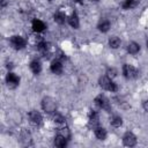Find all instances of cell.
Listing matches in <instances>:
<instances>
[{
  "label": "cell",
  "instance_id": "1",
  "mask_svg": "<svg viewBox=\"0 0 148 148\" xmlns=\"http://www.w3.org/2000/svg\"><path fill=\"white\" fill-rule=\"evenodd\" d=\"M98 84L99 87H102L104 90H108V91H111V92H114L118 90V86L117 83L113 82V80L106 75L104 76H101L99 80H98Z\"/></svg>",
  "mask_w": 148,
  "mask_h": 148
},
{
  "label": "cell",
  "instance_id": "2",
  "mask_svg": "<svg viewBox=\"0 0 148 148\" xmlns=\"http://www.w3.org/2000/svg\"><path fill=\"white\" fill-rule=\"evenodd\" d=\"M42 109L47 113H54L57 111V102L54 98L47 96L42 99Z\"/></svg>",
  "mask_w": 148,
  "mask_h": 148
},
{
  "label": "cell",
  "instance_id": "3",
  "mask_svg": "<svg viewBox=\"0 0 148 148\" xmlns=\"http://www.w3.org/2000/svg\"><path fill=\"white\" fill-rule=\"evenodd\" d=\"M9 44L10 46L14 49V50H22L27 45V39L22 36H18V35H14L10 37L9 39Z\"/></svg>",
  "mask_w": 148,
  "mask_h": 148
},
{
  "label": "cell",
  "instance_id": "4",
  "mask_svg": "<svg viewBox=\"0 0 148 148\" xmlns=\"http://www.w3.org/2000/svg\"><path fill=\"white\" fill-rule=\"evenodd\" d=\"M123 74H124V76H125L126 79L133 80V79H136V77H138L139 72H138V69H136L134 66L128 65V64H125V65L123 66Z\"/></svg>",
  "mask_w": 148,
  "mask_h": 148
},
{
  "label": "cell",
  "instance_id": "5",
  "mask_svg": "<svg viewBox=\"0 0 148 148\" xmlns=\"http://www.w3.org/2000/svg\"><path fill=\"white\" fill-rule=\"evenodd\" d=\"M94 102H95V104H96L99 109H102V110H105V111H108V112L111 110V104H110L109 99H108L104 95H98V96H96L95 99H94Z\"/></svg>",
  "mask_w": 148,
  "mask_h": 148
},
{
  "label": "cell",
  "instance_id": "6",
  "mask_svg": "<svg viewBox=\"0 0 148 148\" xmlns=\"http://www.w3.org/2000/svg\"><path fill=\"white\" fill-rule=\"evenodd\" d=\"M6 83L9 89H15L20 84V76H17L13 72H8V74L6 75Z\"/></svg>",
  "mask_w": 148,
  "mask_h": 148
},
{
  "label": "cell",
  "instance_id": "7",
  "mask_svg": "<svg viewBox=\"0 0 148 148\" xmlns=\"http://www.w3.org/2000/svg\"><path fill=\"white\" fill-rule=\"evenodd\" d=\"M28 118H29L30 124L34 125V126H39V125L42 124V120H43L42 114H40L38 111H36V110L30 111L29 114H28Z\"/></svg>",
  "mask_w": 148,
  "mask_h": 148
},
{
  "label": "cell",
  "instance_id": "8",
  "mask_svg": "<svg viewBox=\"0 0 148 148\" xmlns=\"http://www.w3.org/2000/svg\"><path fill=\"white\" fill-rule=\"evenodd\" d=\"M123 143L127 147H133L136 145V136L132 132H126L123 136Z\"/></svg>",
  "mask_w": 148,
  "mask_h": 148
},
{
  "label": "cell",
  "instance_id": "9",
  "mask_svg": "<svg viewBox=\"0 0 148 148\" xmlns=\"http://www.w3.org/2000/svg\"><path fill=\"white\" fill-rule=\"evenodd\" d=\"M88 124H89V126H90L92 130H95L97 126H99L98 114H97L96 111L90 110V112H89V114H88Z\"/></svg>",
  "mask_w": 148,
  "mask_h": 148
},
{
  "label": "cell",
  "instance_id": "10",
  "mask_svg": "<svg viewBox=\"0 0 148 148\" xmlns=\"http://www.w3.org/2000/svg\"><path fill=\"white\" fill-rule=\"evenodd\" d=\"M31 28H32V30H34L35 32H42V31L45 30L46 25H45V23H44L42 20L35 18V20H32V22H31Z\"/></svg>",
  "mask_w": 148,
  "mask_h": 148
},
{
  "label": "cell",
  "instance_id": "11",
  "mask_svg": "<svg viewBox=\"0 0 148 148\" xmlns=\"http://www.w3.org/2000/svg\"><path fill=\"white\" fill-rule=\"evenodd\" d=\"M37 49H38V51L43 54V56H49L50 54V51H51V45H50V43H47V42H45L44 39L39 43V44H37Z\"/></svg>",
  "mask_w": 148,
  "mask_h": 148
},
{
  "label": "cell",
  "instance_id": "12",
  "mask_svg": "<svg viewBox=\"0 0 148 148\" xmlns=\"http://www.w3.org/2000/svg\"><path fill=\"white\" fill-rule=\"evenodd\" d=\"M62 68H64V67H62V64H61L60 60L56 59V60H53V61L51 62L50 69H51V72H52L53 74H57V75L61 74V73H62Z\"/></svg>",
  "mask_w": 148,
  "mask_h": 148
},
{
  "label": "cell",
  "instance_id": "13",
  "mask_svg": "<svg viewBox=\"0 0 148 148\" xmlns=\"http://www.w3.org/2000/svg\"><path fill=\"white\" fill-rule=\"evenodd\" d=\"M31 72L35 74V75H38L42 71V65H40V61L38 59H34L30 61V65H29Z\"/></svg>",
  "mask_w": 148,
  "mask_h": 148
},
{
  "label": "cell",
  "instance_id": "14",
  "mask_svg": "<svg viewBox=\"0 0 148 148\" xmlns=\"http://www.w3.org/2000/svg\"><path fill=\"white\" fill-rule=\"evenodd\" d=\"M110 27H111V23H110V21H109L108 18H102V20H99V22H98V24H97V28H98V30H99L101 32H108L109 29H110Z\"/></svg>",
  "mask_w": 148,
  "mask_h": 148
},
{
  "label": "cell",
  "instance_id": "15",
  "mask_svg": "<svg viewBox=\"0 0 148 148\" xmlns=\"http://www.w3.org/2000/svg\"><path fill=\"white\" fill-rule=\"evenodd\" d=\"M94 132H95V136H96L98 140H105L106 136H108L106 130H105L104 127H102V126H97V127L94 130Z\"/></svg>",
  "mask_w": 148,
  "mask_h": 148
},
{
  "label": "cell",
  "instance_id": "16",
  "mask_svg": "<svg viewBox=\"0 0 148 148\" xmlns=\"http://www.w3.org/2000/svg\"><path fill=\"white\" fill-rule=\"evenodd\" d=\"M67 20H68V23H69V25H71L72 28H74V29H77V28H79L80 21H79V16H77V14H76L75 12L72 13L71 16H69Z\"/></svg>",
  "mask_w": 148,
  "mask_h": 148
},
{
  "label": "cell",
  "instance_id": "17",
  "mask_svg": "<svg viewBox=\"0 0 148 148\" xmlns=\"http://www.w3.org/2000/svg\"><path fill=\"white\" fill-rule=\"evenodd\" d=\"M67 141H68V139H66V138H64L62 135H60V134H58L56 138H54V146L56 147H58V148H64V147H66L67 146Z\"/></svg>",
  "mask_w": 148,
  "mask_h": 148
},
{
  "label": "cell",
  "instance_id": "18",
  "mask_svg": "<svg viewBox=\"0 0 148 148\" xmlns=\"http://www.w3.org/2000/svg\"><path fill=\"white\" fill-rule=\"evenodd\" d=\"M54 21L58 23V24H64L65 22H66V20H67V17H66V14L64 13V12H57L56 14H54Z\"/></svg>",
  "mask_w": 148,
  "mask_h": 148
},
{
  "label": "cell",
  "instance_id": "19",
  "mask_svg": "<svg viewBox=\"0 0 148 148\" xmlns=\"http://www.w3.org/2000/svg\"><path fill=\"white\" fill-rule=\"evenodd\" d=\"M120 44H121V40H120L119 37L112 36V37L109 38V46H110L111 49H118V47L120 46Z\"/></svg>",
  "mask_w": 148,
  "mask_h": 148
},
{
  "label": "cell",
  "instance_id": "20",
  "mask_svg": "<svg viewBox=\"0 0 148 148\" xmlns=\"http://www.w3.org/2000/svg\"><path fill=\"white\" fill-rule=\"evenodd\" d=\"M127 51H128V53H131V54H136V53L140 51V45H139L138 43H135V42H131V43H128V45H127Z\"/></svg>",
  "mask_w": 148,
  "mask_h": 148
},
{
  "label": "cell",
  "instance_id": "21",
  "mask_svg": "<svg viewBox=\"0 0 148 148\" xmlns=\"http://www.w3.org/2000/svg\"><path fill=\"white\" fill-rule=\"evenodd\" d=\"M110 124L113 127H120L123 125V118L120 116H112L110 119Z\"/></svg>",
  "mask_w": 148,
  "mask_h": 148
},
{
  "label": "cell",
  "instance_id": "22",
  "mask_svg": "<svg viewBox=\"0 0 148 148\" xmlns=\"http://www.w3.org/2000/svg\"><path fill=\"white\" fill-rule=\"evenodd\" d=\"M53 120H54V123H56V124H58V125H61V126H65L66 119H65V117H64L62 114H60V113H56V112H54V117H53Z\"/></svg>",
  "mask_w": 148,
  "mask_h": 148
},
{
  "label": "cell",
  "instance_id": "23",
  "mask_svg": "<svg viewBox=\"0 0 148 148\" xmlns=\"http://www.w3.org/2000/svg\"><path fill=\"white\" fill-rule=\"evenodd\" d=\"M58 134L62 135L64 138H66V139H68V140H69V138H71V131H69V128L66 127V126H61V127L59 128V131H58Z\"/></svg>",
  "mask_w": 148,
  "mask_h": 148
},
{
  "label": "cell",
  "instance_id": "24",
  "mask_svg": "<svg viewBox=\"0 0 148 148\" xmlns=\"http://www.w3.org/2000/svg\"><path fill=\"white\" fill-rule=\"evenodd\" d=\"M121 6L124 9H131L135 6V0H123Z\"/></svg>",
  "mask_w": 148,
  "mask_h": 148
},
{
  "label": "cell",
  "instance_id": "25",
  "mask_svg": "<svg viewBox=\"0 0 148 148\" xmlns=\"http://www.w3.org/2000/svg\"><path fill=\"white\" fill-rule=\"evenodd\" d=\"M21 141H22V143H23L24 146H30V145H31V139H30L29 133H23Z\"/></svg>",
  "mask_w": 148,
  "mask_h": 148
},
{
  "label": "cell",
  "instance_id": "26",
  "mask_svg": "<svg viewBox=\"0 0 148 148\" xmlns=\"http://www.w3.org/2000/svg\"><path fill=\"white\" fill-rule=\"evenodd\" d=\"M116 75H117V69H116V68L112 67V68H108V69H106V76H109V77L112 79V77H114Z\"/></svg>",
  "mask_w": 148,
  "mask_h": 148
},
{
  "label": "cell",
  "instance_id": "27",
  "mask_svg": "<svg viewBox=\"0 0 148 148\" xmlns=\"http://www.w3.org/2000/svg\"><path fill=\"white\" fill-rule=\"evenodd\" d=\"M142 106H143V109H145V111H147V112H148V99L143 102V104H142Z\"/></svg>",
  "mask_w": 148,
  "mask_h": 148
},
{
  "label": "cell",
  "instance_id": "28",
  "mask_svg": "<svg viewBox=\"0 0 148 148\" xmlns=\"http://www.w3.org/2000/svg\"><path fill=\"white\" fill-rule=\"evenodd\" d=\"M0 5H1L2 8L6 7V5H7V0H0Z\"/></svg>",
  "mask_w": 148,
  "mask_h": 148
},
{
  "label": "cell",
  "instance_id": "29",
  "mask_svg": "<svg viewBox=\"0 0 148 148\" xmlns=\"http://www.w3.org/2000/svg\"><path fill=\"white\" fill-rule=\"evenodd\" d=\"M73 1H75V2H77V3H82V2H83V0H73Z\"/></svg>",
  "mask_w": 148,
  "mask_h": 148
},
{
  "label": "cell",
  "instance_id": "30",
  "mask_svg": "<svg viewBox=\"0 0 148 148\" xmlns=\"http://www.w3.org/2000/svg\"><path fill=\"white\" fill-rule=\"evenodd\" d=\"M146 45H147V49H148V40H147V43H146Z\"/></svg>",
  "mask_w": 148,
  "mask_h": 148
},
{
  "label": "cell",
  "instance_id": "31",
  "mask_svg": "<svg viewBox=\"0 0 148 148\" xmlns=\"http://www.w3.org/2000/svg\"><path fill=\"white\" fill-rule=\"evenodd\" d=\"M92 1H97V0H92Z\"/></svg>",
  "mask_w": 148,
  "mask_h": 148
}]
</instances>
